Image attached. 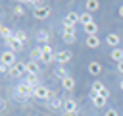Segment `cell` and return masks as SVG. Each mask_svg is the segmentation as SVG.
Segmentation results:
<instances>
[{"label": "cell", "mask_w": 123, "mask_h": 116, "mask_svg": "<svg viewBox=\"0 0 123 116\" xmlns=\"http://www.w3.org/2000/svg\"><path fill=\"white\" fill-rule=\"evenodd\" d=\"M119 43H121V37L117 33H108L106 35V44L111 46V48H119Z\"/></svg>", "instance_id": "9c48e42d"}, {"label": "cell", "mask_w": 123, "mask_h": 116, "mask_svg": "<svg viewBox=\"0 0 123 116\" xmlns=\"http://www.w3.org/2000/svg\"><path fill=\"white\" fill-rule=\"evenodd\" d=\"M13 37H15L17 41H21V43H25V41L29 39V37H27V33H25V31H21V29H17V31L13 33Z\"/></svg>", "instance_id": "d4e9b609"}, {"label": "cell", "mask_w": 123, "mask_h": 116, "mask_svg": "<svg viewBox=\"0 0 123 116\" xmlns=\"http://www.w3.org/2000/svg\"><path fill=\"white\" fill-rule=\"evenodd\" d=\"M73 58V54H71V50H60V52H56V62L60 64V66H63V64H67L69 60Z\"/></svg>", "instance_id": "ba28073f"}, {"label": "cell", "mask_w": 123, "mask_h": 116, "mask_svg": "<svg viewBox=\"0 0 123 116\" xmlns=\"http://www.w3.org/2000/svg\"><path fill=\"white\" fill-rule=\"evenodd\" d=\"M33 91H35V89H31V87L23 81V83H17V87H15V97H19V99H29V97H33Z\"/></svg>", "instance_id": "3957f363"}, {"label": "cell", "mask_w": 123, "mask_h": 116, "mask_svg": "<svg viewBox=\"0 0 123 116\" xmlns=\"http://www.w3.org/2000/svg\"><path fill=\"white\" fill-rule=\"evenodd\" d=\"M63 33H69V35H75V27H63Z\"/></svg>", "instance_id": "f1b7e54d"}, {"label": "cell", "mask_w": 123, "mask_h": 116, "mask_svg": "<svg viewBox=\"0 0 123 116\" xmlns=\"http://www.w3.org/2000/svg\"><path fill=\"white\" fill-rule=\"evenodd\" d=\"M104 116H119V112H117V110H115V108H108V110H106V114H104Z\"/></svg>", "instance_id": "83f0119b"}, {"label": "cell", "mask_w": 123, "mask_h": 116, "mask_svg": "<svg viewBox=\"0 0 123 116\" xmlns=\"http://www.w3.org/2000/svg\"><path fill=\"white\" fill-rule=\"evenodd\" d=\"M38 73H40V66H38V62L29 60V62H27V75H38Z\"/></svg>", "instance_id": "7c38bea8"}, {"label": "cell", "mask_w": 123, "mask_h": 116, "mask_svg": "<svg viewBox=\"0 0 123 116\" xmlns=\"http://www.w3.org/2000/svg\"><path fill=\"white\" fill-rule=\"evenodd\" d=\"M85 44H86L88 48H98V46H100V39H98V37H86Z\"/></svg>", "instance_id": "7402d4cb"}, {"label": "cell", "mask_w": 123, "mask_h": 116, "mask_svg": "<svg viewBox=\"0 0 123 116\" xmlns=\"http://www.w3.org/2000/svg\"><path fill=\"white\" fill-rule=\"evenodd\" d=\"M13 33H15V31H12L10 27H4V25L0 27V35H2V39H4V41H6V39H12V37H13Z\"/></svg>", "instance_id": "603a6c76"}, {"label": "cell", "mask_w": 123, "mask_h": 116, "mask_svg": "<svg viewBox=\"0 0 123 116\" xmlns=\"http://www.w3.org/2000/svg\"><path fill=\"white\" fill-rule=\"evenodd\" d=\"M25 83H27L31 89H37V87L40 85V79H38V75H25Z\"/></svg>", "instance_id": "5bb4252c"}, {"label": "cell", "mask_w": 123, "mask_h": 116, "mask_svg": "<svg viewBox=\"0 0 123 116\" xmlns=\"http://www.w3.org/2000/svg\"><path fill=\"white\" fill-rule=\"evenodd\" d=\"M79 110V104L75 99H65L63 101V112H77Z\"/></svg>", "instance_id": "8fae6325"}, {"label": "cell", "mask_w": 123, "mask_h": 116, "mask_svg": "<svg viewBox=\"0 0 123 116\" xmlns=\"http://www.w3.org/2000/svg\"><path fill=\"white\" fill-rule=\"evenodd\" d=\"M8 75H12V77H21V75H27V62H17L15 66H12Z\"/></svg>", "instance_id": "277c9868"}, {"label": "cell", "mask_w": 123, "mask_h": 116, "mask_svg": "<svg viewBox=\"0 0 123 116\" xmlns=\"http://www.w3.org/2000/svg\"><path fill=\"white\" fill-rule=\"evenodd\" d=\"M23 14H25V10H23V4H15V6H13V15L21 17Z\"/></svg>", "instance_id": "4316f807"}, {"label": "cell", "mask_w": 123, "mask_h": 116, "mask_svg": "<svg viewBox=\"0 0 123 116\" xmlns=\"http://www.w3.org/2000/svg\"><path fill=\"white\" fill-rule=\"evenodd\" d=\"M33 97H37V99H40V101H50V99H54V93L46 87V85H38L35 91H33Z\"/></svg>", "instance_id": "6da1fadb"}, {"label": "cell", "mask_w": 123, "mask_h": 116, "mask_svg": "<svg viewBox=\"0 0 123 116\" xmlns=\"http://www.w3.org/2000/svg\"><path fill=\"white\" fill-rule=\"evenodd\" d=\"M62 89H65V91H73V89H75V79H73L71 75H67V77L62 81Z\"/></svg>", "instance_id": "e0dca14e"}, {"label": "cell", "mask_w": 123, "mask_h": 116, "mask_svg": "<svg viewBox=\"0 0 123 116\" xmlns=\"http://www.w3.org/2000/svg\"><path fill=\"white\" fill-rule=\"evenodd\" d=\"M79 19H81V14H77V12H67L65 17H63V27H75V25L79 23Z\"/></svg>", "instance_id": "8992f818"}, {"label": "cell", "mask_w": 123, "mask_h": 116, "mask_svg": "<svg viewBox=\"0 0 123 116\" xmlns=\"http://www.w3.org/2000/svg\"><path fill=\"white\" fill-rule=\"evenodd\" d=\"M115 68H117V72H119V73H123V62H119Z\"/></svg>", "instance_id": "1f68e13d"}, {"label": "cell", "mask_w": 123, "mask_h": 116, "mask_svg": "<svg viewBox=\"0 0 123 116\" xmlns=\"http://www.w3.org/2000/svg\"><path fill=\"white\" fill-rule=\"evenodd\" d=\"M90 101H92V104H94L96 108H102V106L106 104V101H108V99H104L102 95H98L96 91H92V89H90Z\"/></svg>", "instance_id": "30bf717a"}, {"label": "cell", "mask_w": 123, "mask_h": 116, "mask_svg": "<svg viewBox=\"0 0 123 116\" xmlns=\"http://www.w3.org/2000/svg\"><path fill=\"white\" fill-rule=\"evenodd\" d=\"M85 8H86V12L92 14V12H96V10L100 8V2H98V0H86V2H85Z\"/></svg>", "instance_id": "ffe728a7"}, {"label": "cell", "mask_w": 123, "mask_h": 116, "mask_svg": "<svg viewBox=\"0 0 123 116\" xmlns=\"http://www.w3.org/2000/svg\"><path fill=\"white\" fill-rule=\"evenodd\" d=\"M48 39H50V33H48V31L40 29V31L37 33V41H38V43H42V44H48Z\"/></svg>", "instance_id": "44dd1931"}, {"label": "cell", "mask_w": 123, "mask_h": 116, "mask_svg": "<svg viewBox=\"0 0 123 116\" xmlns=\"http://www.w3.org/2000/svg\"><path fill=\"white\" fill-rule=\"evenodd\" d=\"M63 116H79V110L77 112H63Z\"/></svg>", "instance_id": "4dcf8cb0"}, {"label": "cell", "mask_w": 123, "mask_h": 116, "mask_svg": "<svg viewBox=\"0 0 123 116\" xmlns=\"http://www.w3.org/2000/svg\"><path fill=\"white\" fill-rule=\"evenodd\" d=\"M0 60H2V64H4V66H8V68H12V66H15V64H17L15 52H12V50H8V48H6L4 52H2Z\"/></svg>", "instance_id": "5b68a950"}, {"label": "cell", "mask_w": 123, "mask_h": 116, "mask_svg": "<svg viewBox=\"0 0 123 116\" xmlns=\"http://www.w3.org/2000/svg\"><path fill=\"white\" fill-rule=\"evenodd\" d=\"M110 58L115 62V64H119V62H123V48H113L111 52H110Z\"/></svg>", "instance_id": "9a60e30c"}, {"label": "cell", "mask_w": 123, "mask_h": 116, "mask_svg": "<svg viewBox=\"0 0 123 116\" xmlns=\"http://www.w3.org/2000/svg\"><path fill=\"white\" fill-rule=\"evenodd\" d=\"M88 73L100 75V73H102V64H100V62H90V64H88Z\"/></svg>", "instance_id": "2e32d148"}, {"label": "cell", "mask_w": 123, "mask_h": 116, "mask_svg": "<svg viewBox=\"0 0 123 116\" xmlns=\"http://www.w3.org/2000/svg\"><path fill=\"white\" fill-rule=\"evenodd\" d=\"M62 39H63V43H67V44H73V43H75V39H77V35H69V33H62Z\"/></svg>", "instance_id": "484cf974"}, {"label": "cell", "mask_w": 123, "mask_h": 116, "mask_svg": "<svg viewBox=\"0 0 123 116\" xmlns=\"http://www.w3.org/2000/svg\"><path fill=\"white\" fill-rule=\"evenodd\" d=\"M54 75H56V77H58L60 81H63V79H65V77L69 75V72H67V70H65L63 66H58V68L54 70Z\"/></svg>", "instance_id": "d6986e66"}, {"label": "cell", "mask_w": 123, "mask_h": 116, "mask_svg": "<svg viewBox=\"0 0 123 116\" xmlns=\"http://www.w3.org/2000/svg\"><path fill=\"white\" fill-rule=\"evenodd\" d=\"M4 44H6V48H8V50H12V52H15V54H17V52L23 48V43H21V41H17L15 37L6 39V41H4Z\"/></svg>", "instance_id": "52a82bcc"}, {"label": "cell", "mask_w": 123, "mask_h": 116, "mask_svg": "<svg viewBox=\"0 0 123 116\" xmlns=\"http://www.w3.org/2000/svg\"><path fill=\"white\" fill-rule=\"evenodd\" d=\"M50 8H48V4H42V6H38V8H35L33 10V17L35 19H38V21H42V19H48L50 17Z\"/></svg>", "instance_id": "7a4b0ae2"}, {"label": "cell", "mask_w": 123, "mask_h": 116, "mask_svg": "<svg viewBox=\"0 0 123 116\" xmlns=\"http://www.w3.org/2000/svg\"><path fill=\"white\" fill-rule=\"evenodd\" d=\"M98 29H100V27H98V25H96V23H94V21H92V23H88V25H85V27H83V31H85V33H86V37H96V33H98Z\"/></svg>", "instance_id": "4fadbf2b"}, {"label": "cell", "mask_w": 123, "mask_h": 116, "mask_svg": "<svg viewBox=\"0 0 123 116\" xmlns=\"http://www.w3.org/2000/svg\"><path fill=\"white\" fill-rule=\"evenodd\" d=\"M117 14H119V17H123V4L119 6V10H117Z\"/></svg>", "instance_id": "d6a6232c"}, {"label": "cell", "mask_w": 123, "mask_h": 116, "mask_svg": "<svg viewBox=\"0 0 123 116\" xmlns=\"http://www.w3.org/2000/svg\"><path fill=\"white\" fill-rule=\"evenodd\" d=\"M92 21H94V17H92V14H90V12H83V14H81L79 23H81L83 27H85V25H88V23H92Z\"/></svg>", "instance_id": "ac0fdd59"}, {"label": "cell", "mask_w": 123, "mask_h": 116, "mask_svg": "<svg viewBox=\"0 0 123 116\" xmlns=\"http://www.w3.org/2000/svg\"><path fill=\"white\" fill-rule=\"evenodd\" d=\"M0 73H10V68L4 66V64H0Z\"/></svg>", "instance_id": "f546056e"}, {"label": "cell", "mask_w": 123, "mask_h": 116, "mask_svg": "<svg viewBox=\"0 0 123 116\" xmlns=\"http://www.w3.org/2000/svg\"><path fill=\"white\" fill-rule=\"evenodd\" d=\"M48 104H50V108H56V110H58V108H63V101H62V99H58V97L50 99V102H48Z\"/></svg>", "instance_id": "cb8c5ba5"}, {"label": "cell", "mask_w": 123, "mask_h": 116, "mask_svg": "<svg viewBox=\"0 0 123 116\" xmlns=\"http://www.w3.org/2000/svg\"><path fill=\"white\" fill-rule=\"evenodd\" d=\"M119 87H121V91H123V79H121V81H119Z\"/></svg>", "instance_id": "836d02e7"}]
</instances>
